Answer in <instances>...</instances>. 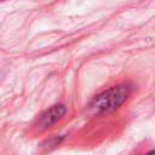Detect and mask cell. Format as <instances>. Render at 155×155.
Wrapping results in <instances>:
<instances>
[{
    "instance_id": "obj_2",
    "label": "cell",
    "mask_w": 155,
    "mask_h": 155,
    "mask_svg": "<svg viewBox=\"0 0 155 155\" xmlns=\"http://www.w3.org/2000/svg\"><path fill=\"white\" fill-rule=\"evenodd\" d=\"M65 107L63 104H54L50 109L45 110L38 120V128L39 130H45L54 125L58 120L62 119V116L65 114Z\"/></svg>"
},
{
    "instance_id": "obj_3",
    "label": "cell",
    "mask_w": 155,
    "mask_h": 155,
    "mask_svg": "<svg viewBox=\"0 0 155 155\" xmlns=\"http://www.w3.org/2000/svg\"><path fill=\"white\" fill-rule=\"evenodd\" d=\"M154 154H155V153H154V150H150V151H149L147 155H154Z\"/></svg>"
},
{
    "instance_id": "obj_1",
    "label": "cell",
    "mask_w": 155,
    "mask_h": 155,
    "mask_svg": "<svg viewBox=\"0 0 155 155\" xmlns=\"http://www.w3.org/2000/svg\"><path fill=\"white\" fill-rule=\"evenodd\" d=\"M131 92H132V86H130V85L114 86V87L99 93L98 96H96L92 99L90 107L98 113L114 111L126 102V99L128 98Z\"/></svg>"
}]
</instances>
